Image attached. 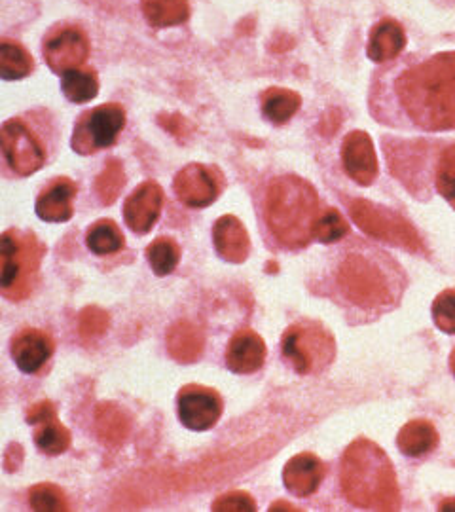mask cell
Here are the masks:
<instances>
[{
  "instance_id": "37",
  "label": "cell",
  "mask_w": 455,
  "mask_h": 512,
  "mask_svg": "<svg viewBox=\"0 0 455 512\" xmlns=\"http://www.w3.org/2000/svg\"><path fill=\"white\" fill-rule=\"evenodd\" d=\"M213 511L224 512H251L256 511L255 499L245 492H232V494L222 495L215 505Z\"/></svg>"
},
{
  "instance_id": "22",
  "label": "cell",
  "mask_w": 455,
  "mask_h": 512,
  "mask_svg": "<svg viewBox=\"0 0 455 512\" xmlns=\"http://www.w3.org/2000/svg\"><path fill=\"white\" fill-rule=\"evenodd\" d=\"M205 348V338L201 330L188 321L175 323L167 332V349L169 355L179 363H196Z\"/></svg>"
},
{
  "instance_id": "32",
  "label": "cell",
  "mask_w": 455,
  "mask_h": 512,
  "mask_svg": "<svg viewBox=\"0 0 455 512\" xmlns=\"http://www.w3.org/2000/svg\"><path fill=\"white\" fill-rule=\"evenodd\" d=\"M347 232H349V224L342 217V213L336 209H327V211L319 213V217L313 224V238L321 243H327V245L346 238Z\"/></svg>"
},
{
  "instance_id": "23",
  "label": "cell",
  "mask_w": 455,
  "mask_h": 512,
  "mask_svg": "<svg viewBox=\"0 0 455 512\" xmlns=\"http://www.w3.org/2000/svg\"><path fill=\"white\" fill-rule=\"evenodd\" d=\"M437 444V429L427 420L408 421L397 435V446L408 458H423L431 454Z\"/></svg>"
},
{
  "instance_id": "34",
  "label": "cell",
  "mask_w": 455,
  "mask_h": 512,
  "mask_svg": "<svg viewBox=\"0 0 455 512\" xmlns=\"http://www.w3.org/2000/svg\"><path fill=\"white\" fill-rule=\"evenodd\" d=\"M435 184L438 194L455 209V145L442 152L438 160Z\"/></svg>"
},
{
  "instance_id": "13",
  "label": "cell",
  "mask_w": 455,
  "mask_h": 512,
  "mask_svg": "<svg viewBox=\"0 0 455 512\" xmlns=\"http://www.w3.org/2000/svg\"><path fill=\"white\" fill-rule=\"evenodd\" d=\"M164 205V190L154 181H146L135 188V192L124 205V217L135 234H148L156 220L160 219Z\"/></svg>"
},
{
  "instance_id": "19",
  "label": "cell",
  "mask_w": 455,
  "mask_h": 512,
  "mask_svg": "<svg viewBox=\"0 0 455 512\" xmlns=\"http://www.w3.org/2000/svg\"><path fill=\"white\" fill-rule=\"evenodd\" d=\"M213 239L217 253L228 262L241 264L251 253V238L247 234V228L234 215H226L217 220Z\"/></svg>"
},
{
  "instance_id": "20",
  "label": "cell",
  "mask_w": 455,
  "mask_h": 512,
  "mask_svg": "<svg viewBox=\"0 0 455 512\" xmlns=\"http://www.w3.org/2000/svg\"><path fill=\"white\" fill-rule=\"evenodd\" d=\"M76 186L71 179H55L37 200V215L46 222H67L73 217Z\"/></svg>"
},
{
  "instance_id": "6",
  "label": "cell",
  "mask_w": 455,
  "mask_h": 512,
  "mask_svg": "<svg viewBox=\"0 0 455 512\" xmlns=\"http://www.w3.org/2000/svg\"><path fill=\"white\" fill-rule=\"evenodd\" d=\"M281 349L285 359L302 376L323 372L336 357L334 336L313 321L296 323L285 330Z\"/></svg>"
},
{
  "instance_id": "36",
  "label": "cell",
  "mask_w": 455,
  "mask_h": 512,
  "mask_svg": "<svg viewBox=\"0 0 455 512\" xmlns=\"http://www.w3.org/2000/svg\"><path fill=\"white\" fill-rule=\"evenodd\" d=\"M107 325H109V315L95 306L86 308L80 315V332L86 338L103 334L107 330Z\"/></svg>"
},
{
  "instance_id": "31",
  "label": "cell",
  "mask_w": 455,
  "mask_h": 512,
  "mask_svg": "<svg viewBox=\"0 0 455 512\" xmlns=\"http://www.w3.org/2000/svg\"><path fill=\"white\" fill-rule=\"evenodd\" d=\"M124 184H126L124 167L118 160H110L105 171L95 181V194L99 196L103 205H112L118 200Z\"/></svg>"
},
{
  "instance_id": "25",
  "label": "cell",
  "mask_w": 455,
  "mask_h": 512,
  "mask_svg": "<svg viewBox=\"0 0 455 512\" xmlns=\"http://www.w3.org/2000/svg\"><path fill=\"white\" fill-rule=\"evenodd\" d=\"M141 6L148 23L154 27L181 25L190 16L186 0H141Z\"/></svg>"
},
{
  "instance_id": "12",
  "label": "cell",
  "mask_w": 455,
  "mask_h": 512,
  "mask_svg": "<svg viewBox=\"0 0 455 512\" xmlns=\"http://www.w3.org/2000/svg\"><path fill=\"white\" fill-rule=\"evenodd\" d=\"M90 55L88 37L78 29H63L55 33L44 46L48 67L57 74L78 69Z\"/></svg>"
},
{
  "instance_id": "14",
  "label": "cell",
  "mask_w": 455,
  "mask_h": 512,
  "mask_svg": "<svg viewBox=\"0 0 455 512\" xmlns=\"http://www.w3.org/2000/svg\"><path fill=\"white\" fill-rule=\"evenodd\" d=\"M27 423L38 427L35 444L44 454L59 456L71 446V431L57 420L54 403L42 401L35 404L27 414Z\"/></svg>"
},
{
  "instance_id": "5",
  "label": "cell",
  "mask_w": 455,
  "mask_h": 512,
  "mask_svg": "<svg viewBox=\"0 0 455 512\" xmlns=\"http://www.w3.org/2000/svg\"><path fill=\"white\" fill-rule=\"evenodd\" d=\"M44 245L33 234L10 230L0 234V294L19 302L37 281Z\"/></svg>"
},
{
  "instance_id": "8",
  "label": "cell",
  "mask_w": 455,
  "mask_h": 512,
  "mask_svg": "<svg viewBox=\"0 0 455 512\" xmlns=\"http://www.w3.org/2000/svg\"><path fill=\"white\" fill-rule=\"evenodd\" d=\"M126 124V112L120 105H103L84 114L74 129L73 148L78 154H91L97 148L116 143Z\"/></svg>"
},
{
  "instance_id": "3",
  "label": "cell",
  "mask_w": 455,
  "mask_h": 512,
  "mask_svg": "<svg viewBox=\"0 0 455 512\" xmlns=\"http://www.w3.org/2000/svg\"><path fill=\"white\" fill-rule=\"evenodd\" d=\"M319 196L308 181L285 175L275 179L266 196V220L273 238L289 249H302L313 239Z\"/></svg>"
},
{
  "instance_id": "10",
  "label": "cell",
  "mask_w": 455,
  "mask_h": 512,
  "mask_svg": "<svg viewBox=\"0 0 455 512\" xmlns=\"http://www.w3.org/2000/svg\"><path fill=\"white\" fill-rule=\"evenodd\" d=\"M222 416V399L211 387L186 385L179 393V418L192 431L211 429Z\"/></svg>"
},
{
  "instance_id": "35",
  "label": "cell",
  "mask_w": 455,
  "mask_h": 512,
  "mask_svg": "<svg viewBox=\"0 0 455 512\" xmlns=\"http://www.w3.org/2000/svg\"><path fill=\"white\" fill-rule=\"evenodd\" d=\"M431 313L438 330L446 334H455V291L438 294Z\"/></svg>"
},
{
  "instance_id": "7",
  "label": "cell",
  "mask_w": 455,
  "mask_h": 512,
  "mask_svg": "<svg viewBox=\"0 0 455 512\" xmlns=\"http://www.w3.org/2000/svg\"><path fill=\"white\" fill-rule=\"evenodd\" d=\"M351 219L363 230L364 234L380 239L385 243L397 245L406 251H421L423 243L414 230V226L395 211L368 202V200H355L349 207Z\"/></svg>"
},
{
  "instance_id": "38",
  "label": "cell",
  "mask_w": 455,
  "mask_h": 512,
  "mask_svg": "<svg viewBox=\"0 0 455 512\" xmlns=\"http://www.w3.org/2000/svg\"><path fill=\"white\" fill-rule=\"evenodd\" d=\"M440 509L442 511H452V509H455V499H446L444 503H440Z\"/></svg>"
},
{
  "instance_id": "39",
  "label": "cell",
  "mask_w": 455,
  "mask_h": 512,
  "mask_svg": "<svg viewBox=\"0 0 455 512\" xmlns=\"http://www.w3.org/2000/svg\"><path fill=\"white\" fill-rule=\"evenodd\" d=\"M450 370H452V374L455 376V349L452 351V355H450Z\"/></svg>"
},
{
  "instance_id": "26",
  "label": "cell",
  "mask_w": 455,
  "mask_h": 512,
  "mask_svg": "<svg viewBox=\"0 0 455 512\" xmlns=\"http://www.w3.org/2000/svg\"><path fill=\"white\" fill-rule=\"evenodd\" d=\"M33 57L18 42H0V78L19 80L33 73Z\"/></svg>"
},
{
  "instance_id": "4",
  "label": "cell",
  "mask_w": 455,
  "mask_h": 512,
  "mask_svg": "<svg viewBox=\"0 0 455 512\" xmlns=\"http://www.w3.org/2000/svg\"><path fill=\"white\" fill-rule=\"evenodd\" d=\"M336 281L347 300L363 310L395 306L401 298L402 277L389 256L357 249L342 260Z\"/></svg>"
},
{
  "instance_id": "17",
  "label": "cell",
  "mask_w": 455,
  "mask_h": 512,
  "mask_svg": "<svg viewBox=\"0 0 455 512\" xmlns=\"http://www.w3.org/2000/svg\"><path fill=\"white\" fill-rule=\"evenodd\" d=\"M266 361V344L255 330H239L226 351L228 368L236 374H253Z\"/></svg>"
},
{
  "instance_id": "1",
  "label": "cell",
  "mask_w": 455,
  "mask_h": 512,
  "mask_svg": "<svg viewBox=\"0 0 455 512\" xmlns=\"http://www.w3.org/2000/svg\"><path fill=\"white\" fill-rule=\"evenodd\" d=\"M395 95L416 128L455 129V52L433 55L402 71Z\"/></svg>"
},
{
  "instance_id": "18",
  "label": "cell",
  "mask_w": 455,
  "mask_h": 512,
  "mask_svg": "<svg viewBox=\"0 0 455 512\" xmlns=\"http://www.w3.org/2000/svg\"><path fill=\"white\" fill-rule=\"evenodd\" d=\"M323 478H325V465L313 454L294 456L283 469V482L287 490L296 497L315 494Z\"/></svg>"
},
{
  "instance_id": "9",
  "label": "cell",
  "mask_w": 455,
  "mask_h": 512,
  "mask_svg": "<svg viewBox=\"0 0 455 512\" xmlns=\"http://www.w3.org/2000/svg\"><path fill=\"white\" fill-rule=\"evenodd\" d=\"M0 150L10 167L23 177L37 173L44 165V148L19 120H10L0 128Z\"/></svg>"
},
{
  "instance_id": "24",
  "label": "cell",
  "mask_w": 455,
  "mask_h": 512,
  "mask_svg": "<svg viewBox=\"0 0 455 512\" xmlns=\"http://www.w3.org/2000/svg\"><path fill=\"white\" fill-rule=\"evenodd\" d=\"M302 105V97L292 90L272 88L262 95V112L275 124H287Z\"/></svg>"
},
{
  "instance_id": "33",
  "label": "cell",
  "mask_w": 455,
  "mask_h": 512,
  "mask_svg": "<svg viewBox=\"0 0 455 512\" xmlns=\"http://www.w3.org/2000/svg\"><path fill=\"white\" fill-rule=\"evenodd\" d=\"M29 501L35 511L57 512L67 511L69 501L63 494V490L55 484H38L33 486L29 492Z\"/></svg>"
},
{
  "instance_id": "16",
  "label": "cell",
  "mask_w": 455,
  "mask_h": 512,
  "mask_svg": "<svg viewBox=\"0 0 455 512\" xmlns=\"http://www.w3.org/2000/svg\"><path fill=\"white\" fill-rule=\"evenodd\" d=\"M54 344L42 330L25 329L12 340V357L19 370L25 374H35L50 361Z\"/></svg>"
},
{
  "instance_id": "28",
  "label": "cell",
  "mask_w": 455,
  "mask_h": 512,
  "mask_svg": "<svg viewBox=\"0 0 455 512\" xmlns=\"http://www.w3.org/2000/svg\"><path fill=\"white\" fill-rule=\"evenodd\" d=\"M61 86L65 97L73 103H88L99 92L97 76L90 69H74L63 74Z\"/></svg>"
},
{
  "instance_id": "11",
  "label": "cell",
  "mask_w": 455,
  "mask_h": 512,
  "mask_svg": "<svg viewBox=\"0 0 455 512\" xmlns=\"http://www.w3.org/2000/svg\"><path fill=\"white\" fill-rule=\"evenodd\" d=\"M342 162L349 179L361 186H370L378 177V156L368 133L355 129L342 145Z\"/></svg>"
},
{
  "instance_id": "21",
  "label": "cell",
  "mask_w": 455,
  "mask_h": 512,
  "mask_svg": "<svg viewBox=\"0 0 455 512\" xmlns=\"http://www.w3.org/2000/svg\"><path fill=\"white\" fill-rule=\"evenodd\" d=\"M406 46V33L401 23L393 19H383L374 25L368 40V57L374 63H385L395 59Z\"/></svg>"
},
{
  "instance_id": "30",
  "label": "cell",
  "mask_w": 455,
  "mask_h": 512,
  "mask_svg": "<svg viewBox=\"0 0 455 512\" xmlns=\"http://www.w3.org/2000/svg\"><path fill=\"white\" fill-rule=\"evenodd\" d=\"M146 256L156 274L169 275L179 266L181 247L177 245L175 239L158 238L148 245Z\"/></svg>"
},
{
  "instance_id": "2",
  "label": "cell",
  "mask_w": 455,
  "mask_h": 512,
  "mask_svg": "<svg viewBox=\"0 0 455 512\" xmlns=\"http://www.w3.org/2000/svg\"><path fill=\"white\" fill-rule=\"evenodd\" d=\"M340 484L349 503L368 511H395L401 492L395 467L376 442L357 439L342 456Z\"/></svg>"
},
{
  "instance_id": "27",
  "label": "cell",
  "mask_w": 455,
  "mask_h": 512,
  "mask_svg": "<svg viewBox=\"0 0 455 512\" xmlns=\"http://www.w3.org/2000/svg\"><path fill=\"white\" fill-rule=\"evenodd\" d=\"M86 243H88L91 253L105 256L118 253L124 247L126 239H124V234L120 232V228L116 226V222L103 219L91 226L90 232L86 236Z\"/></svg>"
},
{
  "instance_id": "29",
  "label": "cell",
  "mask_w": 455,
  "mask_h": 512,
  "mask_svg": "<svg viewBox=\"0 0 455 512\" xmlns=\"http://www.w3.org/2000/svg\"><path fill=\"white\" fill-rule=\"evenodd\" d=\"M97 420V431L103 439L110 444H118L126 439L129 431V421L120 408L114 404H101L95 414Z\"/></svg>"
},
{
  "instance_id": "15",
  "label": "cell",
  "mask_w": 455,
  "mask_h": 512,
  "mask_svg": "<svg viewBox=\"0 0 455 512\" xmlns=\"http://www.w3.org/2000/svg\"><path fill=\"white\" fill-rule=\"evenodd\" d=\"M175 194L179 196L184 205L188 207H207L217 200L219 196V183L217 177L200 164L186 165L181 173L175 177Z\"/></svg>"
}]
</instances>
